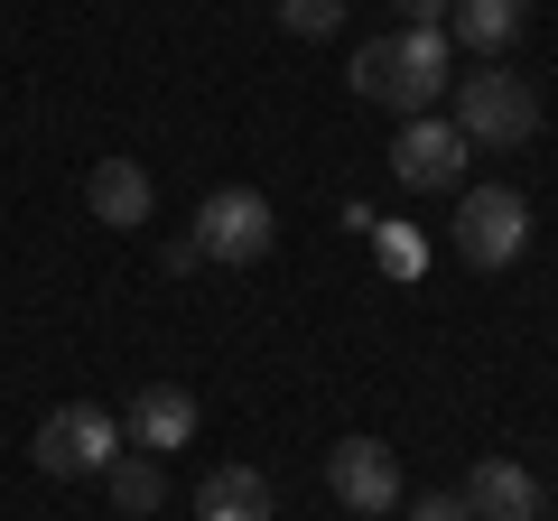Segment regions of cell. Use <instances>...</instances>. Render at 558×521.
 <instances>
[{
	"instance_id": "obj_1",
	"label": "cell",
	"mask_w": 558,
	"mask_h": 521,
	"mask_svg": "<svg viewBox=\"0 0 558 521\" xmlns=\"http://www.w3.org/2000/svg\"><path fill=\"white\" fill-rule=\"evenodd\" d=\"M457 84V47L447 28H400V38H373L354 57V94L363 102H391V112H438V94Z\"/></svg>"
},
{
	"instance_id": "obj_2",
	"label": "cell",
	"mask_w": 558,
	"mask_h": 521,
	"mask_svg": "<svg viewBox=\"0 0 558 521\" xmlns=\"http://www.w3.org/2000/svg\"><path fill=\"white\" fill-rule=\"evenodd\" d=\"M457 131L475 149H521L539 131V94L531 75H512V65H484V75H457Z\"/></svg>"
},
{
	"instance_id": "obj_3",
	"label": "cell",
	"mask_w": 558,
	"mask_h": 521,
	"mask_svg": "<svg viewBox=\"0 0 558 521\" xmlns=\"http://www.w3.org/2000/svg\"><path fill=\"white\" fill-rule=\"evenodd\" d=\"M521 252H531V205H521L512 186H465V205H457V260H465V270H512Z\"/></svg>"
},
{
	"instance_id": "obj_4",
	"label": "cell",
	"mask_w": 558,
	"mask_h": 521,
	"mask_svg": "<svg viewBox=\"0 0 558 521\" xmlns=\"http://www.w3.org/2000/svg\"><path fill=\"white\" fill-rule=\"evenodd\" d=\"M28 457H38L47 475H102V465L121 457V420L102 401H65V410H47V420H38Z\"/></svg>"
},
{
	"instance_id": "obj_5",
	"label": "cell",
	"mask_w": 558,
	"mask_h": 521,
	"mask_svg": "<svg viewBox=\"0 0 558 521\" xmlns=\"http://www.w3.org/2000/svg\"><path fill=\"white\" fill-rule=\"evenodd\" d=\"M279 242V215L260 186H215V196L196 205V252L205 260H260Z\"/></svg>"
},
{
	"instance_id": "obj_6",
	"label": "cell",
	"mask_w": 558,
	"mask_h": 521,
	"mask_svg": "<svg viewBox=\"0 0 558 521\" xmlns=\"http://www.w3.org/2000/svg\"><path fill=\"white\" fill-rule=\"evenodd\" d=\"M391 178L410 186V196H447V186H465V131L418 112L410 131L391 141Z\"/></svg>"
},
{
	"instance_id": "obj_7",
	"label": "cell",
	"mask_w": 558,
	"mask_h": 521,
	"mask_svg": "<svg viewBox=\"0 0 558 521\" xmlns=\"http://www.w3.org/2000/svg\"><path fill=\"white\" fill-rule=\"evenodd\" d=\"M326 484H336L344 512L391 521V502H400V457H391L381 438H336V457H326Z\"/></svg>"
},
{
	"instance_id": "obj_8",
	"label": "cell",
	"mask_w": 558,
	"mask_h": 521,
	"mask_svg": "<svg viewBox=\"0 0 558 521\" xmlns=\"http://www.w3.org/2000/svg\"><path fill=\"white\" fill-rule=\"evenodd\" d=\"M131 447L140 457H168V447H186L196 438V391H186V381H140L131 391Z\"/></svg>"
},
{
	"instance_id": "obj_9",
	"label": "cell",
	"mask_w": 558,
	"mask_h": 521,
	"mask_svg": "<svg viewBox=\"0 0 558 521\" xmlns=\"http://www.w3.org/2000/svg\"><path fill=\"white\" fill-rule=\"evenodd\" d=\"M457 502H465V521H539V475L512 457H484Z\"/></svg>"
},
{
	"instance_id": "obj_10",
	"label": "cell",
	"mask_w": 558,
	"mask_h": 521,
	"mask_svg": "<svg viewBox=\"0 0 558 521\" xmlns=\"http://www.w3.org/2000/svg\"><path fill=\"white\" fill-rule=\"evenodd\" d=\"M84 205H94V223H112V233L149 223V168H140V159H94V178H84Z\"/></svg>"
},
{
	"instance_id": "obj_11",
	"label": "cell",
	"mask_w": 558,
	"mask_h": 521,
	"mask_svg": "<svg viewBox=\"0 0 558 521\" xmlns=\"http://www.w3.org/2000/svg\"><path fill=\"white\" fill-rule=\"evenodd\" d=\"M270 475L260 465H215V475L196 484V521H270Z\"/></svg>"
},
{
	"instance_id": "obj_12",
	"label": "cell",
	"mask_w": 558,
	"mask_h": 521,
	"mask_svg": "<svg viewBox=\"0 0 558 521\" xmlns=\"http://www.w3.org/2000/svg\"><path fill=\"white\" fill-rule=\"evenodd\" d=\"M521 20H531V0H457V28H465L475 57H502L521 38Z\"/></svg>"
},
{
	"instance_id": "obj_13",
	"label": "cell",
	"mask_w": 558,
	"mask_h": 521,
	"mask_svg": "<svg viewBox=\"0 0 558 521\" xmlns=\"http://www.w3.org/2000/svg\"><path fill=\"white\" fill-rule=\"evenodd\" d=\"M102 484H112V502H121V512H159V502H168L159 457H112V465H102Z\"/></svg>"
},
{
	"instance_id": "obj_14",
	"label": "cell",
	"mask_w": 558,
	"mask_h": 521,
	"mask_svg": "<svg viewBox=\"0 0 558 521\" xmlns=\"http://www.w3.org/2000/svg\"><path fill=\"white\" fill-rule=\"evenodd\" d=\"M344 10H354V0H279V20L299 28V38H326V28H344Z\"/></svg>"
},
{
	"instance_id": "obj_15",
	"label": "cell",
	"mask_w": 558,
	"mask_h": 521,
	"mask_svg": "<svg viewBox=\"0 0 558 521\" xmlns=\"http://www.w3.org/2000/svg\"><path fill=\"white\" fill-rule=\"evenodd\" d=\"M391 10H400L410 28H447V20H457V0H391Z\"/></svg>"
},
{
	"instance_id": "obj_16",
	"label": "cell",
	"mask_w": 558,
	"mask_h": 521,
	"mask_svg": "<svg viewBox=\"0 0 558 521\" xmlns=\"http://www.w3.org/2000/svg\"><path fill=\"white\" fill-rule=\"evenodd\" d=\"M410 521H465V502H457V494H418Z\"/></svg>"
}]
</instances>
